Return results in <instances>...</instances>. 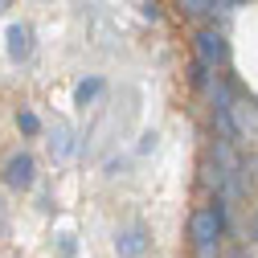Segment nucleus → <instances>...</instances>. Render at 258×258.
Wrapping results in <instances>:
<instances>
[{"mask_svg":"<svg viewBox=\"0 0 258 258\" xmlns=\"http://www.w3.org/2000/svg\"><path fill=\"white\" fill-rule=\"evenodd\" d=\"M225 201H213L209 209H201V213H192V221H188V234H192V242L197 246H205V242H217L221 238V230H225Z\"/></svg>","mask_w":258,"mask_h":258,"instance_id":"nucleus-1","label":"nucleus"},{"mask_svg":"<svg viewBox=\"0 0 258 258\" xmlns=\"http://www.w3.org/2000/svg\"><path fill=\"white\" fill-rule=\"evenodd\" d=\"M33 172H37L33 156L17 152V156H9V164H5V184L17 188V192H25V188H33Z\"/></svg>","mask_w":258,"mask_h":258,"instance_id":"nucleus-2","label":"nucleus"},{"mask_svg":"<svg viewBox=\"0 0 258 258\" xmlns=\"http://www.w3.org/2000/svg\"><path fill=\"white\" fill-rule=\"evenodd\" d=\"M197 57L205 61V66H213V70H217L221 61L230 57V41H225L217 29H201V33H197Z\"/></svg>","mask_w":258,"mask_h":258,"instance_id":"nucleus-3","label":"nucleus"},{"mask_svg":"<svg viewBox=\"0 0 258 258\" xmlns=\"http://www.w3.org/2000/svg\"><path fill=\"white\" fill-rule=\"evenodd\" d=\"M5 49H9V61H25L29 53H33V29L29 25H9V33H5Z\"/></svg>","mask_w":258,"mask_h":258,"instance_id":"nucleus-4","label":"nucleus"},{"mask_svg":"<svg viewBox=\"0 0 258 258\" xmlns=\"http://www.w3.org/2000/svg\"><path fill=\"white\" fill-rule=\"evenodd\" d=\"M115 254H119V258H144V254H148V234L140 230V225L123 230V234L115 238Z\"/></svg>","mask_w":258,"mask_h":258,"instance_id":"nucleus-5","label":"nucleus"},{"mask_svg":"<svg viewBox=\"0 0 258 258\" xmlns=\"http://www.w3.org/2000/svg\"><path fill=\"white\" fill-rule=\"evenodd\" d=\"M213 123H217V132H221L225 144H238L242 140V127L234 119V107H213Z\"/></svg>","mask_w":258,"mask_h":258,"instance_id":"nucleus-6","label":"nucleus"},{"mask_svg":"<svg viewBox=\"0 0 258 258\" xmlns=\"http://www.w3.org/2000/svg\"><path fill=\"white\" fill-rule=\"evenodd\" d=\"M49 152H53V160H66L70 152H74V132L66 123H57L53 127V140H49Z\"/></svg>","mask_w":258,"mask_h":258,"instance_id":"nucleus-7","label":"nucleus"},{"mask_svg":"<svg viewBox=\"0 0 258 258\" xmlns=\"http://www.w3.org/2000/svg\"><path fill=\"white\" fill-rule=\"evenodd\" d=\"M99 90H103V78H99V74L82 78V82L74 86V107H86V103H94V99H99Z\"/></svg>","mask_w":258,"mask_h":258,"instance_id":"nucleus-8","label":"nucleus"},{"mask_svg":"<svg viewBox=\"0 0 258 258\" xmlns=\"http://www.w3.org/2000/svg\"><path fill=\"white\" fill-rule=\"evenodd\" d=\"M209 70H213V66H205V61L197 57V61L188 66V82H192V86H201V90H209V82H213V78H209Z\"/></svg>","mask_w":258,"mask_h":258,"instance_id":"nucleus-9","label":"nucleus"},{"mask_svg":"<svg viewBox=\"0 0 258 258\" xmlns=\"http://www.w3.org/2000/svg\"><path fill=\"white\" fill-rule=\"evenodd\" d=\"M17 127H21L25 136H41V119H37L33 111H21V115H17Z\"/></svg>","mask_w":258,"mask_h":258,"instance_id":"nucleus-10","label":"nucleus"},{"mask_svg":"<svg viewBox=\"0 0 258 258\" xmlns=\"http://www.w3.org/2000/svg\"><path fill=\"white\" fill-rule=\"evenodd\" d=\"M180 5H184L188 17H205V13H213V0H180Z\"/></svg>","mask_w":258,"mask_h":258,"instance_id":"nucleus-11","label":"nucleus"},{"mask_svg":"<svg viewBox=\"0 0 258 258\" xmlns=\"http://www.w3.org/2000/svg\"><path fill=\"white\" fill-rule=\"evenodd\" d=\"M238 5H246V0H213V13H234Z\"/></svg>","mask_w":258,"mask_h":258,"instance_id":"nucleus-12","label":"nucleus"},{"mask_svg":"<svg viewBox=\"0 0 258 258\" xmlns=\"http://www.w3.org/2000/svg\"><path fill=\"white\" fill-rule=\"evenodd\" d=\"M144 17L148 21H160V5H156V0H144Z\"/></svg>","mask_w":258,"mask_h":258,"instance_id":"nucleus-13","label":"nucleus"},{"mask_svg":"<svg viewBox=\"0 0 258 258\" xmlns=\"http://www.w3.org/2000/svg\"><path fill=\"white\" fill-rule=\"evenodd\" d=\"M197 258H217V242H205V246H197Z\"/></svg>","mask_w":258,"mask_h":258,"instance_id":"nucleus-14","label":"nucleus"},{"mask_svg":"<svg viewBox=\"0 0 258 258\" xmlns=\"http://www.w3.org/2000/svg\"><path fill=\"white\" fill-rule=\"evenodd\" d=\"M250 238H254V242H258V213H254V217H250Z\"/></svg>","mask_w":258,"mask_h":258,"instance_id":"nucleus-15","label":"nucleus"},{"mask_svg":"<svg viewBox=\"0 0 258 258\" xmlns=\"http://www.w3.org/2000/svg\"><path fill=\"white\" fill-rule=\"evenodd\" d=\"M13 9V0H0V13H9Z\"/></svg>","mask_w":258,"mask_h":258,"instance_id":"nucleus-16","label":"nucleus"},{"mask_svg":"<svg viewBox=\"0 0 258 258\" xmlns=\"http://www.w3.org/2000/svg\"><path fill=\"white\" fill-rule=\"evenodd\" d=\"M225 258H246V254H242V250H230V254H225Z\"/></svg>","mask_w":258,"mask_h":258,"instance_id":"nucleus-17","label":"nucleus"}]
</instances>
